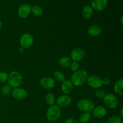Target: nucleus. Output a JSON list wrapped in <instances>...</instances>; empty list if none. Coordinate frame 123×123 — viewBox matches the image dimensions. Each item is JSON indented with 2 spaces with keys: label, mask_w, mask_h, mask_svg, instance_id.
I'll return each mask as SVG.
<instances>
[{
  "label": "nucleus",
  "mask_w": 123,
  "mask_h": 123,
  "mask_svg": "<svg viewBox=\"0 0 123 123\" xmlns=\"http://www.w3.org/2000/svg\"><path fill=\"white\" fill-rule=\"evenodd\" d=\"M91 119V114L88 112H83L79 117V121L81 123H88Z\"/></svg>",
  "instance_id": "obj_23"
},
{
  "label": "nucleus",
  "mask_w": 123,
  "mask_h": 123,
  "mask_svg": "<svg viewBox=\"0 0 123 123\" xmlns=\"http://www.w3.org/2000/svg\"><path fill=\"white\" fill-rule=\"evenodd\" d=\"M108 0H92L91 7L96 12H102L108 6Z\"/></svg>",
  "instance_id": "obj_11"
},
{
  "label": "nucleus",
  "mask_w": 123,
  "mask_h": 123,
  "mask_svg": "<svg viewBox=\"0 0 123 123\" xmlns=\"http://www.w3.org/2000/svg\"><path fill=\"white\" fill-rule=\"evenodd\" d=\"M54 76L55 80L58 82L62 83L66 80L64 74L60 70H55L54 73Z\"/></svg>",
  "instance_id": "obj_20"
},
{
  "label": "nucleus",
  "mask_w": 123,
  "mask_h": 123,
  "mask_svg": "<svg viewBox=\"0 0 123 123\" xmlns=\"http://www.w3.org/2000/svg\"><path fill=\"white\" fill-rule=\"evenodd\" d=\"M34 43L33 36L29 33H25L20 38V44L24 49L30 48Z\"/></svg>",
  "instance_id": "obj_7"
},
{
  "label": "nucleus",
  "mask_w": 123,
  "mask_h": 123,
  "mask_svg": "<svg viewBox=\"0 0 123 123\" xmlns=\"http://www.w3.org/2000/svg\"><path fill=\"white\" fill-rule=\"evenodd\" d=\"M114 91L115 93L117 94L119 96H123V79L121 78L119 79L117 81L115 82L114 86Z\"/></svg>",
  "instance_id": "obj_17"
},
{
  "label": "nucleus",
  "mask_w": 123,
  "mask_h": 123,
  "mask_svg": "<svg viewBox=\"0 0 123 123\" xmlns=\"http://www.w3.org/2000/svg\"><path fill=\"white\" fill-rule=\"evenodd\" d=\"M8 84L11 88L19 87L23 82L22 76L18 71H13L8 74Z\"/></svg>",
  "instance_id": "obj_2"
},
{
  "label": "nucleus",
  "mask_w": 123,
  "mask_h": 123,
  "mask_svg": "<svg viewBox=\"0 0 123 123\" xmlns=\"http://www.w3.org/2000/svg\"><path fill=\"white\" fill-rule=\"evenodd\" d=\"M95 95L96 97L98 98H103L106 95V93L103 90H100V89H97L95 92Z\"/></svg>",
  "instance_id": "obj_28"
},
{
  "label": "nucleus",
  "mask_w": 123,
  "mask_h": 123,
  "mask_svg": "<svg viewBox=\"0 0 123 123\" xmlns=\"http://www.w3.org/2000/svg\"><path fill=\"white\" fill-rule=\"evenodd\" d=\"M102 83H103V85H108L111 83L110 79H109L108 78H105L104 79H102Z\"/></svg>",
  "instance_id": "obj_29"
},
{
  "label": "nucleus",
  "mask_w": 123,
  "mask_h": 123,
  "mask_svg": "<svg viewBox=\"0 0 123 123\" xmlns=\"http://www.w3.org/2000/svg\"><path fill=\"white\" fill-rule=\"evenodd\" d=\"M73 86L72 82L69 79H66L61 85V90L66 95H68L72 92L73 90Z\"/></svg>",
  "instance_id": "obj_15"
},
{
  "label": "nucleus",
  "mask_w": 123,
  "mask_h": 123,
  "mask_svg": "<svg viewBox=\"0 0 123 123\" xmlns=\"http://www.w3.org/2000/svg\"><path fill=\"white\" fill-rule=\"evenodd\" d=\"M77 108L83 112L90 113L94 108V103L92 100L88 98H82L77 103Z\"/></svg>",
  "instance_id": "obj_3"
},
{
  "label": "nucleus",
  "mask_w": 123,
  "mask_h": 123,
  "mask_svg": "<svg viewBox=\"0 0 123 123\" xmlns=\"http://www.w3.org/2000/svg\"><path fill=\"white\" fill-rule=\"evenodd\" d=\"M123 108H121V112H120V115H121V118H123Z\"/></svg>",
  "instance_id": "obj_31"
},
{
  "label": "nucleus",
  "mask_w": 123,
  "mask_h": 123,
  "mask_svg": "<svg viewBox=\"0 0 123 123\" xmlns=\"http://www.w3.org/2000/svg\"><path fill=\"white\" fill-rule=\"evenodd\" d=\"M85 52L83 49L80 48H74L70 52V58L73 61H81L85 58Z\"/></svg>",
  "instance_id": "obj_8"
},
{
  "label": "nucleus",
  "mask_w": 123,
  "mask_h": 123,
  "mask_svg": "<svg viewBox=\"0 0 123 123\" xmlns=\"http://www.w3.org/2000/svg\"><path fill=\"white\" fill-rule=\"evenodd\" d=\"M8 74L5 72H0V82L4 83L8 80Z\"/></svg>",
  "instance_id": "obj_27"
},
{
  "label": "nucleus",
  "mask_w": 123,
  "mask_h": 123,
  "mask_svg": "<svg viewBox=\"0 0 123 123\" xmlns=\"http://www.w3.org/2000/svg\"><path fill=\"white\" fill-rule=\"evenodd\" d=\"M70 69L72 72H77L78 70H79V68H80V64L78 61H73L71 63L70 66Z\"/></svg>",
  "instance_id": "obj_26"
},
{
  "label": "nucleus",
  "mask_w": 123,
  "mask_h": 123,
  "mask_svg": "<svg viewBox=\"0 0 123 123\" xmlns=\"http://www.w3.org/2000/svg\"><path fill=\"white\" fill-rule=\"evenodd\" d=\"M72 102V98L68 95H62L56 99V105L60 108H67L69 106Z\"/></svg>",
  "instance_id": "obj_9"
},
{
  "label": "nucleus",
  "mask_w": 123,
  "mask_h": 123,
  "mask_svg": "<svg viewBox=\"0 0 123 123\" xmlns=\"http://www.w3.org/2000/svg\"><path fill=\"white\" fill-rule=\"evenodd\" d=\"M12 95L17 100H24L27 97L28 93L26 90L21 87L15 88L12 91Z\"/></svg>",
  "instance_id": "obj_12"
},
{
  "label": "nucleus",
  "mask_w": 123,
  "mask_h": 123,
  "mask_svg": "<svg viewBox=\"0 0 123 123\" xmlns=\"http://www.w3.org/2000/svg\"><path fill=\"white\" fill-rule=\"evenodd\" d=\"M103 101L106 106L109 109H116L118 105V100L117 97L112 93L106 94L103 97Z\"/></svg>",
  "instance_id": "obj_5"
},
{
  "label": "nucleus",
  "mask_w": 123,
  "mask_h": 123,
  "mask_svg": "<svg viewBox=\"0 0 123 123\" xmlns=\"http://www.w3.org/2000/svg\"><path fill=\"white\" fill-rule=\"evenodd\" d=\"M86 82L90 87L94 89H99L103 85L102 79L96 74H92L88 76Z\"/></svg>",
  "instance_id": "obj_6"
},
{
  "label": "nucleus",
  "mask_w": 123,
  "mask_h": 123,
  "mask_svg": "<svg viewBox=\"0 0 123 123\" xmlns=\"http://www.w3.org/2000/svg\"><path fill=\"white\" fill-rule=\"evenodd\" d=\"M92 115L97 118H102L107 114V109L103 106H98L94 107L92 110Z\"/></svg>",
  "instance_id": "obj_14"
},
{
  "label": "nucleus",
  "mask_w": 123,
  "mask_h": 123,
  "mask_svg": "<svg viewBox=\"0 0 123 123\" xmlns=\"http://www.w3.org/2000/svg\"><path fill=\"white\" fill-rule=\"evenodd\" d=\"M31 12L33 13L34 15L36 16H40L43 13V9L40 6L34 5L31 7Z\"/></svg>",
  "instance_id": "obj_22"
},
{
  "label": "nucleus",
  "mask_w": 123,
  "mask_h": 123,
  "mask_svg": "<svg viewBox=\"0 0 123 123\" xmlns=\"http://www.w3.org/2000/svg\"><path fill=\"white\" fill-rule=\"evenodd\" d=\"M31 13V6L28 4H24L19 7L18 14L20 18L25 19L30 15Z\"/></svg>",
  "instance_id": "obj_10"
},
{
  "label": "nucleus",
  "mask_w": 123,
  "mask_h": 123,
  "mask_svg": "<svg viewBox=\"0 0 123 123\" xmlns=\"http://www.w3.org/2000/svg\"><path fill=\"white\" fill-rule=\"evenodd\" d=\"M93 9L90 6H86L83 8L82 14L83 17L84 19H89L92 17V14H93Z\"/></svg>",
  "instance_id": "obj_18"
},
{
  "label": "nucleus",
  "mask_w": 123,
  "mask_h": 123,
  "mask_svg": "<svg viewBox=\"0 0 123 123\" xmlns=\"http://www.w3.org/2000/svg\"><path fill=\"white\" fill-rule=\"evenodd\" d=\"M2 27V22L1 20H0V30H1Z\"/></svg>",
  "instance_id": "obj_33"
},
{
  "label": "nucleus",
  "mask_w": 123,
  "mask_h": 123,
  "mask_svg": "<svg viewBox=\"0 0 123 123\" xmlns=\"http://www.w3.org/2000/svg\"><path fill=\"white\" fill-rule=\"evenodd\" d=\"M12 88L8 85H5L2 86L1 89V92L3 96H8L12 92Z\"/></svg>",
  "instance_id": "obj_24"
},
{
  "label": "nucleus",
  "mask_w": 123,
  "mask_h": 123,
  "mask_svg": "<svg viewBox=\"0 0 123 123\" xmlns=\"http://www.w3.org/2000/svg\"><path fill=\"white\" fill-rule=\"evenodd\" d=\"M72 62V60H71L69 56H62L59 60L58 63L61 67L67 68V67H70Z\"/></svg>",
  "instance_id": "obj_19"
},
{
  "label": "nucleus",
  "mask_w": 123,
  "mask_h": 123,
  "mask_svg": "<svg viewBox=\"0 0 123 123\" xmlns=\"http://www.w3.org/2000/svg\"><path fill=\"white\" fill-rule=\"evenodd\" d=\"M61 115V111L57 105L50 106L46 112V118L49 121H55L60 118Z\"/></svg>",
  "instance_id": "obj_4"
},
{
  "label": "nucleus",
  "mask_w": 123,
  "mask_h": 123,
  "mask_svg": "<svg viewBox=\"0 0 123 123\" xmlns=\"http://www.w3.org/2000/svg\"><path fill=\"white\" fill-rule=\"evenodd\" d=\"M45 101L49 105L52 106L56 103V98L51 92H49L45 96Z\"/></svg>",
  "instance_id": "obj_21"
},
{
  "label": "nucleus",
  "mask_w": 123,
  "mask_h": 123,
  "mask_svg": "<svg viewBox=\"0 0 123 123\" xmlns=\"http://www.w3.org/2000/svg\"><path fill=\"white\" fill-rule=\"evenodd\" d=\"M123 15H121V19H120V20H121V25H123Z\"/></svg>",
  "instance_id": "obj_32"
},
{
  "label": "nucleus",
  "mask_w": 123,
  "mask_h": 123,
  "mask_svg": "<svg viewBox=\"0 0 123 123\" xmlns=\"http://www.w3.org/2000/svg\"><path fill=\"white\" fill-rule=\"evenodd\" d=\"M40 86L44 89L50 90L53 88L55 85V81L52 78L49 76H46L42 78L40 80Z\"/></svg>",
  "instance_id": "obj_13"
},
{
  "label": "nucleus",
  "mask_w": 123,
  "mask_h": 123,
  "mask_svg": "<svg viewBox=\"0 0 123 123\" xmlns=\"http://www.w3.org/2000/svg\"><path fill=\"white\" fill-rule=\"evenodd\" d=\"M87 32L90 36L96 37L102 34V30L99 25L97 24H94L89 26L87 30Z\"/></svg>",
  "instance_id": "obj_16"
},
{
  "label": "nucleus",
  "mask_w": 123,
  "mask_h": 123,
  "mask_svg": "<svg viewBox=\"0 0 123 123\" xmlns=\"http://www.w3.org/2000/svg\"><path fill=\"white\" fill-rule=\"evenodd\" d=\"M64 123H78L76 120L73 118H68L64 121Z\"/></svg>",
  "instance_id": "obj_30"
},
{
  "label": "nucleus",
  "mask_w": 123,
  "mask_h": 123,
  "mask_svg": "<svg viewBox=\"0 0 123 123\" xmlns=\"http://www.w3.org/2000/svg\"><path fill=\"white\" fill-rule=\"evenodd\" d=\"M106 123H123L122 118L118 116H112L108 119Z\"/></svg>",
  "instance_id": "obj_25"
},
{
  "label": "nucleus",
  "mask_w": 123,
  "mask_h": 123,
  "mask_svg": "<svg viewBox=\"0 0 123 123\" xmlns=\"http://www.w3.org/2000/svg\"><path fill=\"white\" fill-rule=\"evenodd\" d=\"M88 78V72L85 70L80 69L73 73L71 76L70 80L73 85L80 86L84 85L86 82Z\"/></svg>",
  "instance_id": "obj_1"
}]
</instances>
